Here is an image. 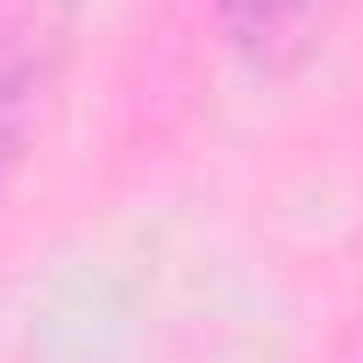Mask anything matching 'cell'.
<instances>
[{"mask_svg": "<svg viewBox=\"0 0 363 363\" xmlns=\"http://www.w3.org/2000/svg\"><path fill=\"white\" fill-rule=\"evenodd\" d=\"M214 15H221L228 50L250 72H285L306 50V36H313L320 0H214Z\"/></svg>", "mask_w": 363, "mask_h": 363, "instance_id": "1", "label": "cell"}, {"mask_svg": "<svg viewBox=\"0 0 363 363\" xmlns=\"http://www.w3.org/2000/svg\"><path fill=\"white\" fill-rule=\"evenodd\" d=\"M29 100H36V65H29V57L0 65V171H8V164H15V150H22Z\"/></svg>", "mask_w": 363, "mask_h": 363, "instance_id": "2", "label": "cell"}]
</instances>
